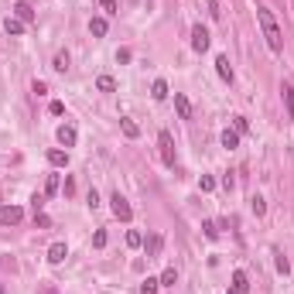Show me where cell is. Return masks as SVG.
Masks as SVG:
<instances>
[{
	"label": "cell",
	"instance_id": "37",
	"mask_svg": "<svg viewBox=\"0 0 294 294\" xmlns=\"http://www.w3.org/2000/svg\"><path fill=\"white\" fill-rule=\"evenodd\" d=\"M31 92H34V96H45V92H48V86H45V82H34V86H31Z\"/></svg>",
	"mask_w": 294,
	"mask_h": 294
},
{
	"label": "cell",
	"instance_id": "23",
	"mask_svg": "<svg viewBox=\"0 0 294 294\" xmlns=\"http://www.w3.org/2000/svg\"><path fill=\"white\" fill-rule=\"evenodd\" d=\"M250 209H253V215H263V212H267V202H263V195H253V199H250Z\"/></svg>",
	"mask_w": 294,
	"mask_h": 294
},
{
	"label": "cell",
	"instance_id": "39",
	"mask_svg": "<svg viewBox=\"0 0 294 294\" xmlns=\"http://www.w3.org/2000/svg\"><path fill=\"white\" fill-rule=\"evenodd\" d=\"M0 294H4V284H0Z\"/></svg>",
	"mask_w": 294,
	"mask_h": 294
},
{
	"label": "cell",
	"instance_id": "24",
	"mask_svg": "<svg viewBox=\"0 0 294 294\" xmlns=\"http://www.w3.org/2000/svg\"><path fill=\"white\" fill-rule=\"evenodd\" d=\"M52 68H55V72H68V52H58V55H55V65H52Z\"/></svg>",
	"mask_w": 294,
	"mask_h": 294
},
{
	"label": "cell",
	"instance_id": "27",
	"mask_svg": "<svg viewBox=\"0 0 294 294\" xmlns=\"http://www.w3.org/2000/svg\"><path fill=\"white\" fill-rule=\"evenodd\" d=\"M127 247H144V236H140V233H137V229H130V233H127Z\"/></svg>",
	"mask_w": 294,
	"mask_h": 294
},
{
	"label": "cell",
	"instance_id": "9",
	"mask_svg": "<svg viewBox=\"0 0 294 294\" xmlns=\"http://www.w3.org/2000/svg\"><path fill=\"white\" fill-rule=\"evenodd\" d=\"M48 164H52V168H65V164H68V151L52 147V151H48Z\"/></svg>",
	"mask_w": 294,
	"mask_h": 294
},
{
	"label": "cell",
	"instance_id": "14",
	"mask_svg": "<svg viewBox=\"0 0 294 294\" xmlns=\"http://www.w3.org/2000/svg\"><path fill=\"white\" fill-rule=\"evenodd\" d=\"M281 96H284V106H287V120H294V89L287 82L281 86Z\"/></svg>",
	"mask_w": 294,
	"mask_h": 294
},
{
	"label": "cell",
	"instance_id": "18",
	"mask_svg": "<svg viewBox=\"0 0 294 294\" xmlns=\"http://www.w3.org/2000/svg\"><path fill=\"white\" fill-rule=\"evenodd\" d=\"M202 233H205V239H219V233H223V229H219V223H215V219H205V223H202Z\"/></svg>",
	"mask_w": 294,
	"mask_h": 294
},
{
	"label": "cell",
	"instance_id": "35",
	"mask_svg": "<svg viewBox=\"0 0 294 294\" xmlns=\"http://www.w3.org/2000/svg\"><path fill=\"white\" fill-rule=\"evenodd\" d=\"M48 110H52V116H62V113H65V103H52V106H48Z\"/></svg>",
	"mask_w": 294,
	"mask_h": 294
},
{
	"label": "cell",
	"instance_id": "32",
	"mask_svg": "<svg viewBox=\"0 0 294 294\" xmlns=\"http://www.w3.org/2000/svg\"><path fill=\"white\" fill-rule=\"evenodd\" d=\"M92 247H106V229H96V233H92Z\"/></svg>",
	"mask_w": 294,
	"mask_h": 294
},
{
	"label": "cell",
	"instance_id": "19",
	"mask_svg": "<svg viewBox=\"0 0 294 294\" xmlns=\"http://www.w3.org/2000/svg\"><path fill=\"white\" fill-rule=\"evenodd\" d=\"M106 28H110V24H106V17H92V21H89V34H96V38H103V34H106Z\"/></svg>",
	"mask_w": 294,
	"mask_h": 294
},
{
	"label": "cell",
	"instance_id": "22",
	"mask_svg": "<svg viewBox=\"0 0 294 294\" xmlns=\"http://www.w3.org/2000/svg\"><path fill=\"white\" fill-rule=\"evenodd\" d=\"M158 287H161V277H147L140 284V294H158Z\"/></svg>",
	"mask_w": 294,
	"mask_h": 294
},
{
	"label": "cell",
	"instance_id": "3",
	"mask_svg": "<svg viewBox=\"0 0 294 294\" xmlns=\"http://www.w3.org/2000/svg\"><path fill=\"white\" fill-rule=\"evenodd\" d=\"M110 209H113V215H116V219H124V223H130V219H134V209H130V202H127L120 192L110 195Z\"/></svg>",
	"mask_w": 294,
	"mask_h": 294
},
{
	"label": "cell",
	"instance_id": "26",
	"mask_svg": "<svg viewBox=\"0 0 294 294\" xmlns=\"http://www.w3.org/2000/svg\"><path fill=\"white\" fill-rule=\"evenodd\" d=\"M175 281H178V271H175V267H168V271L161 274V284H164V287H175Z\"/></svg>",
	"mask_w": 294,
	"mask_h": 294
},
{
	"label": "cell",
	"instance_id": "20",
	"mask_svg": "<svg viewBox=\"0 0 294 294\" xmlns=\"http://www.w3.org/2000/svg\"><path fill=\"white\" fill-rule=\"evenodd\" d=\"M151 96H154V100H168V82H164V79H158V82H154V86H151Z\"/></svg>",
	"mask_w": 294,
	"mask_h": 294
},
{
	"label": "cell",
	"instance_id": "11",
	"mask_svg": "<svg viewBox=\"0 0 294 294\" xmlns=\"http://www.w3.org/2000/svg\"><path fill=\"white\" fill-rule=\"evenodd\" d=\"M215 72H219V79H223V82H233V65H229L226 55L215 58Z\"/></svg>",
	"mask_w": 294,
	"mask_h": 294
},
{
	"label": "cell",
	"instance_id": "28",
	"mask_svg": "<svg viewBox=\"0 0 294 294\" xmlns=\"http://www.w3.org/2000/svg\"><path fill=\"white\" fill-rule=\"evenodd\" d=\"M277 274H284V277L291 274V260H287L284 253H277Z\"/></svg>",
	"mask_w": 294,
	"mask_h": 294
},
{
	"label": "cell",
	"instance_id": "6",
	"mask_svg": "<svg viewBox=\"0 0 294 294\" xmlns=\"http://www.w3.org/2000/svg\"><path fill=\"white\" fill-rule=\"evenodd\" d=\"M192 48L202 55V52H209V31H205L202 24H195L192 28Z\"/></svg>",
	"mask_w": 294,
	"mask_h": 294
},
{
	"label": "cell",
	"instance_id": "10",
	"mask_svg": "<svg viewBox=\"0 0 294 294\" xmlns=\"http://www.w3.org/2000/svg\"><path fill=\"white\" fill-rule=\"evenodd\" d=\"M14 17H17V21H24V24H31V21H34V11H31V4H24V0H17V4H14Z\"/></svg>",
	"mask_w": 294,
	"mask_h": 294
},
{
	"label": "cell",
	"instance_id": "7",
	"mask_svg": "<svg viewBox=\"0 0 294 294\" xmlns=\"http://www.w3.org/2000/svg\"><path fill=\"white\" fill-rule=\"evenodd\" d=\"M55 137H58V144H62V147H76V140H79V134H76V127H72V124H62Z\"/></svg>",
	"mask_w": 294,
	"mask_h": 294
},
{
	"label": "cell",
	"instance_id": "33",
	"mask_svg": "<svg viewBox=\"0 0 294 294\" xmlns=\"http://www.w3.org/2000/svg\"><path fill=\"white\" fill-rule=\"evenodd\" d=\"M45 199H48V195H38V192L31 195V209H34V212H41V205H45Z\"/></svg>",
	"mask_w": 294,
	"mask_h": 294
},
{
	"label": "cell",
	"instance_id": "4",
	"mask_svg": "<svg viewBox=\"0 0 294 294\" xmlns=\"http://www.w3.org/2000/svg\"><path fill=\"white\" fill-rule=\"evenodd\" d=\"M21 219H24L21 205H0V226H17Z\"/></svg>",
	"mask_w": 294,
	"mask_h": 294
},
{
	"label": "cell",
	"instance_id": "2",
	"mask_svg": "<svg viewBox=\"0 0 294 294\" xmlns=\"http://www.w3.org/2000/svg\"><path fill=\"white\" fill-rule=\"evenodd\" d=\"M158 147H161V161H164L168 168H175L178 154H175V137H171L168 130H161V134H158Z\"/></svg>",
	"mask_w": 294,
	"mask_h": 294
},
{
	"label": "cell",
	"instance_id": "13",
	"mask_svg": "<svg viewBox=\"0 0 294 294\" xmlns=\"http://www.w3.org/2000/svg\"><path fill=\"white\" fill-rule=\"evenodd\" d=\"M233 291H236V294L250 291V281H247V274H243V271H233Z\"/></svg>",
	"mask_w": 294,
	"mask_h": 294
},
{
	"label": "cell",
	"instance_id": "12",
	"mask_svg": "<svg viewBox=\"0 0 294 294\" xmlns=\"http://www.w3.org/2000/svg\"><path fill=\"white\" fill-rule=\"evenodd\" d=\"M68 257V247L65 243H52V247H48V263H62Z\"/></svg>",
	"mask_w": 294,
	"mask_h": 294
},
{
	"label": "cell",
	"instance_id": "36",
	"mask_svg": "<svg viewBox=\"0 0 294 294\" xmlns=\"http://www.w3.org/2000/svg\"><path fill=\"white\" fill-rule=\"evenodd\" d=\"M100 7H103L106 14H116V0H100Z\"/></svg>",
	"mask_w": 294,
	"mask_h": 294
},
{
	"label": "cell",
	"instance_id": "16",
	"mask_svg": "<svg viewBox=\"0 0 294 294\" xmlns=\"http://www.w3.org/2000/svg\"><path fill=\"white\" fill-rule=\"evenodd\" d=\"M219 140H223V147H226V151H236V147H239V134H236V130H223V137H219Z\"/></svg>",
	"mask_w": 294,
	"mask_h": 294
},
{
	"label": "cell",
	"instance_id": "1",
	"mask_svg": "<svg viewBox=\"0 0 294 294\" xmlns=\"http://www.w3.org/2000/svg\"><path fill=\"white\" fill-rule=\"evenodd\" d=\"M257 21H260L263 38H267V48L281 55V52H284V34H281V28H277V21H274L271 7H257Z\"/></svg>",
	"mask_w": 294,
	"mask_h": 294
},
{
	"label": "cell",
	"instance_id": "31",
	"mask_svg": "<svg viewBox=\"0 0 294 294\" xmlns=\"http://www.w3.org/2000/svg\"><path fill=\"white\" fill-rule=\"evenodd\" d=\"M34 226H38V229H48V226H52V219H48L45 212H34Z\"/></svg>",
	"mask_w": 294,
	"mask_h": 294
},
{
	"label": "cell",
	"instance_id": "21",
	"mask_svg": "<svg viewBox=\"0 0 294 294\" xmlns=\"http://www.w3.org/2000/svg\"><path fill=\"white\" fill-rule=\"evenodd\" d=\"M96 89H100V92H113L116 79H113V76H100V79H96Z\"/></svg>",
	"mask_w": 294,
	"mask_h": 294
},
{
	"label": "cell",
	"instance_id": "34",
	"mask_svg": "<svg viewBox=\"0 0 294 294\" xmlns=\"http://www.w3.org/2000/svg\"><path fill=\"white\" fill-rule=\"evenodd\" d=\"M205 4H209V14L219 21V17H223V11H219V0H205Z\"/></svg>",
	"mask_w": 294,
	"mask_h": 294
},
{
	"label": "cell",
	"instance_id": "15",
	"mask_svg": "<svg viewBox=\"0 0 294 294\" xmlns=\"http://www.w3.org/2000/svg\"><path fill=\"white\" fill-rule=\"evenodd\" d=\"M120 127H124V134L130 137V140H137V137H140V127H137L130 116H120Z\"/></svg>",
	"mask_w": 294,
	"mask_h": 294
},
{
	"label": "cell",
	"instance_id": "30",
	"mask_svg": "<svg viewBox=\"0 0 294 294\" xmlns=\"http://www.w3.org/2000/svg\"><path fill=\"white\" fill-rule=\"evenodd\" d=\"M58 192V175H48V181H45V195H55Z\"/></svg>",
	"mask_w": 294,
	"mask_h": 294
},
{
	"label": "cell",
	"instance_id": "29",
	"mask_svg": "<svg viewBox=\"0 0 294 294\" xmlns=\"http://www.w3.org/2000/svg\"><path fill=\"white\" fill-rule=\"evenodd\" d=\"M199 188H202V192H212V188H215V178H212V175H202V178H199Z\"/></svg>",
	"mask_w": 294,
	"mask_h": 294
},
{
	"label": "cell",
	"instance_id": "5",
	"mask_svg": "<svg viewBox=\"0 0 294 294\" xmlns=\"http://www.w3.org/2000/svg\"><path fill=\"white\" fill-rule=\"evenodd\" d=\"M144 250H147V260H158L161 250H164V236H161V233L147 236V239H144Z\"/></svg>",
	"mask_w": 294,
	"mask_h": 294
},
{
	"label": "cell",
	"instance_id": "8",
	"mask_svg": "<svg viewBox=\"0 0 294 294\" xmlns=\"http://www.w3.org/2000/svg\"><path fill=\"white\" fill-rule=\"evenodd\" d=\"M175 110H178L181 120H192V103H188L185 92H175Z\"/></svg>",
	"mask_w": 294,
	"mask_h": 294
},
{
	"label": "cell",
	"instance_id": "38",
	"mask_svg": "<svg viewBox=\"0 0 294 294\" xmlns=\"http://www.w3.org/2000/svg\"><path fill=\"white\" fill-rule=\"evenodd\" d=\"M86 202H89V209H96V205H100V195H96V188H92V192L86 195Z\"/></svg>",
	"mask_w": 294,
	"mask_h": 294
},
{
	"label": "cell",
	"instance_id": "17",
	"mask_svg": "<svg viewBox=\"0 0 294 294\" xmlns=\"http://www.w3.org/2000/svg\"><path fill=\"white\" fill-rule=\"evenodd\" d=\"M4 31L11 34V38H17V34H24V21H17V17H7V21H4Z\"/></svg>",
	"mask_w": 294,
	"mask_h": 294
},
{
	"label": "cell",
	"instance_id": "25",
	"mask_svg": "<svg viewBox=\"0 0 294 294\" xmlns=\"http://www.w3.org/2000/svg\"><path fill=\"white\" fill-rule=\"evenodd\" d=\"M233 130L236 134H250V120L247 116H233Z\"/></svg>",
	"mask_w": 294,
	"mask_h": 294
}]
</instances>
